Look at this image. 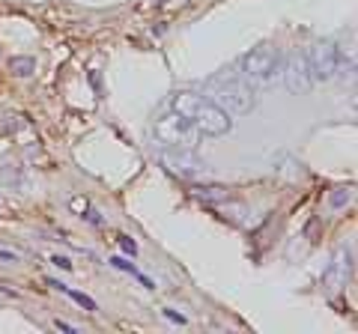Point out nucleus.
Masks as SVG:
<instances>
[{"mask_svg": "<svg viewBox=\"0 0 358 334\" xmlns=\"http://www.w3.org/2000/svg\"><path fill=\"white\" fill-rule=\"evenodd\" d=\"M167 110H173L176 117L188 119L200 131V138H221L233 131V114L218 108L209 96L194 93V90H176L167 102Z\"/></svg>", "mask_w": 358, "mask_h": 334, "instance_id": "1", "label": "nucleus"}, {"mask_svg": "<svg viewBox=\"0 0 358 334\" xmlns=\"http://www.w3.org/2000/svg\"><path fill=\"white\" fill-rule=\"evenodd\" d=\"M206 96L218 108L227 110V114H251V110L257 108V102H260L257 87H251L245 78H239L236 66H230V69H221L218 75H212L206 81Z\"/></svg>", "mask_w": 358, "mask_h": 334, "instance_id": "2", "label": "nucleus"}, {"mask_svg": "<svg viewBox=\"0 0 358 334\" xmlns=\"http://www.w3.org/2000/svg\"><path fill=\"white\" fill-rule=\"evenodd\" d=\"M281 63H284L281 48L272 45V42H263V45L245 51L242 57L236 60V72H239V78H245V81H248L251 87L263 90V87H268L278 75H281Z\"/></svg>", "mask_w": 358, "mask_h": 334, "instance_id": "3", "label": "nucleus"}, {"mask_svg": "<svg viewBox=\"0 0 358 334\" xmlns=\"http://www.w3.org/2000/svg\"><path fill=\"white\" fill-rule=\"evenodd\" d=\"M305 57H308V66H310L313 84L334 81L338 75L346 72V54H343V48L334 45V42H317L313 48L305 51Z\"/></svg>", "mask_w": 358, "mask_h": 334, "instance_id": "4", "label": "nucleus"}, {"mask_svg": "<svg viewBox=\"0 0 358 334\" xmlns=\"http://www.w3.org/2000/svg\"><path fill=\"white\" fill-rule=\"evenodd\" d=\"M152 135L162 147H182V150H197V140H200V131L188 119L176 117L173 110H167L164 117L155 119Z\"/></svg>", "mask_w": 358, "mask_h": 334, "instance_id": "5", "label": "nucleus"}, {"mask_svg": "<svg viewBox=\"0 0 358 334\" xmlns=\"http://www.w3.org/2000/svg\"><path fill=\"white\" fill-rule=\"evenodd\" d=\"M281 81L289 93H308L313 90V75H310V66H308V57L305 51H296L284 57L281 63Z\"/></svg>", "mask_w": 358, "mask_h": 334, "instance_id": "6", "label": "nucleus"}, {"mask_svg": "<svg viewBox=\"0 0 358 334\" xmlns=\"http://www.w3.org/2000/svg\"><path fill=\"white\" fill-rule=\"evenodd\" d=\"M162 164L171 173L185 176V180H192V176L206 170V164L197 159V152L194 150H182V147H162Z\"/></svg>", "mask_w": 358, "mask_h": 334, "instance_id": "7", "label": "nucleus"}, {"mask_svg": "<svg viewBox=\"0 0 358 334\" xmlns=\"http://www.w3.org/2000/svg\"><path fill=\"white\" fill-rule=\"evenodd\" d=\"M9 69L24 78V75H30L33 69H36V63H33L30 57H13V60H9Z\"/></svg>", "mask_w": 358, "mask_h": 334, "instance_id": "8", "label": "nucleus"}, {"mask_svg": "<svg viewBox=\"0 0 358 334\" xmlns=\"http://www.w3.org/2000/svg\"><path fill=\"white\" fill-rule=\"evenodd\" d=\"M51 286H57V289H63V293H66V296H72V298H75V302H78V305H84L87 310H96V302H93V298H87L84 293H75V289H69V286H66V284H51Z\"/></svg>", "mask_w": 358, "mask_h": 334, "instance_id": "9", "label": "nucleus"}, {"mask_svg": "<svg viewBox=\"0 0 358 334\" xmlns=\"http://www.w3.org/2000/svg\"><path fill=\"white\" fill-rule=\"evenodd\" d=\"M120 248L126 251V254H131V257L138 254V245H134V239H131V236H120Z\"/></svg>", "mask_w": 358, "mask_h": 334, "instance_id": "10", "label": "nucleus"}, {"mask_svg": "<svg viewBox=\"0 0 358 334\" xmlns=\"http://www.w3.org/2000/svg\"><path fill=\"white\" fill-rule=\"evenodd\" d=\"M51 263L57 266V269H63V272H69V269H72V260H69V257H60V254H54Z\"/></svg>", "mask_w": 358, "mask_h": 334, "instance_id": "11", "label": "nucleus"}, {"mask_svg": "<svg viewBox=\"0 0 358 334\" xmlns=\"http://www.w3.org/2000/svg\"><path fill=\"white\" fill-rule=\"evenodd\" d=\"M0 260H9V263H18V254H15V251H3V248H0Z\"/></svg>", "mask_w": 358, "mask_h": 334, "instance_id": "12", "label": "nucleus"}, {"mask_svg": "<svg viewBox=\"0 0 358 334\" xmlns=\"http://www.w3.org/2000/svg\"><path fill=\"white\" fill-rule=\"evenodd\" d=\"M54 326H57V328H63V331H75V326H69V322H60V319L54 322Z\"/></svg>", "mask_w": 358, "mask_h": 334, "instance_id": "13", "label": "nucleus"}]
</instances>
